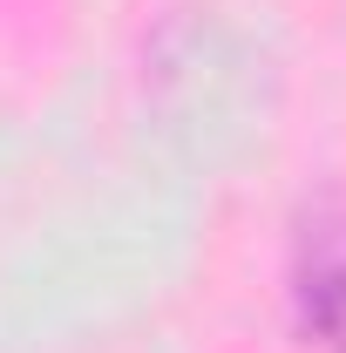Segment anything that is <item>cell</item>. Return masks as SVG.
<instances>
[{
	"label": "cell",
	"instance_id": "cell-1",
	"mask_svg": "<svg viewBox=\"0 0 346 353\" xmlns=\"http://www.w3.org/2000/svg\"><path fill=\"white\" fill-rule=\"evenodd\" d=\"M292 319L319 353H346V204L326 197L312 204L292 231Z\"/></svg>",
	"mask_w": 346,
	"mask_h": 353
}]
</instances>
